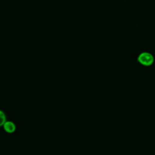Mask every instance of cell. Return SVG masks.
<instances>
[{"label": "cell", "instance_id": "cell-1", "mask_svg": "<svg viewBox=\"0 0 155 155\" xmlns=\"http://www.w3.org/2000/svg\"><path fill=\"white\" fill-rule=\"evenodd\" d=\"M137 61L140 64L144 66H150L153 64L154 62V58L151 53L143 52L139 55Z\"/></svg>", "mask_w": 155, "mask_h": 155}, {"label": "cell", "instance_id": "cell-2", "mask_svg": "<svg viewBox=\"0 0 155 155\" xmlns=\"http://www.w3.org/2000/svg\"><path fill=\"white\" fill-rule=\"evenodd\" d=\"M4 130L8 133H13L16 129L15 124L11 121H6L3 125Z\"/></svg>", "mask_w": 155, "mask_h": 155}, {"label": "cell", "instance_id": "cell-3", "mask_svg": "<svg viewBox=\"0 0 155 155\" xmlns=\"http://www.w3.org/2000/svg\"><path fill=\"white\" fill-rule=\"evenodd\" d=\"M6 122V116L4 111L0 110V127L3 126L4 123Z\"/></svg>", "mask_w": 155, "mask_h": 155}]
</instances>
